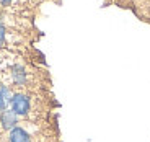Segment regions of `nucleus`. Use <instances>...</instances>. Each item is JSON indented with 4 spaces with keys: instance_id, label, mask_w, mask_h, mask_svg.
I'll return each mask as SVG.
<instances>
[{
    "instance_id": "obj_5",
    "label": "nucleus",
    "mask_w": 150,
    "mask_h": 142,
    "mask_svg": "<svg viewBox=\"0 0 150 142\" xmlns=\"http://www.w3.org/2000/svg\"><path fill=\"white\" fill-rule=\"evenodd\" d=\"M134 10L144 21H150V0H132Z\"/></svg>"
},
{
    "instance_id": "obj_1",
    "label": "nucleus",
    "mask_w": 150,
    "mask_h": 142,
    "mask_svg": "<svg viewBox=\"0 0 150 142\" xmlns=\"http://www.w3.org/2000/svg\"><path fill=\"white\" fill-rule=\"evenodd\" d=\"M31 80V74L28 70V67L21 62H15L11 64L10 69H8V83L11 87H16V88H26L30 85Z\"/></svg>"
},
{
    "instance_id": "obj_6",
    "label": "nucleus",
    "mask_w": 150,
    "mask_h": 142,
    "mask_svg": "<svg viewBox=\"0 0 150 142\" xmlns=\"http://www.w3.org/2000/svg\"><path fill=\"white\" fill-rule=\"evenodd\" d=\"M11 95L13 93L10 92V88L7 85H4V83H0V111L7 109V106L11 101Z\"/></svg>"
},
{
    "instance_id": "obj_3",
    "label": "nucleus",
    "mask_w": 150,
    "mask_h": 142,
    "mask_svg": "<svg viewBox=\"0 0 150 142\" xmlns=\"http://www.w3.org/2000/svg\"><path fill=\"white\" fill-rule=\"evenodd\" d=\"M36 139L38 137H34L33 132L21 124L15 126L7 134V142H36Z\"/></svg>"
},
{
    "instance_id": "obj_7",
    "label": "nucleus",
    "mask_w": 150,
    "mask_h": 142,
    "mask_svg": "<svg viewBox=\"0 0 150 142\" xmlns=\"http://www.w3.org/2000/svg\"><path fill=\"white\" fill-rule=\"evenodd\" d=\"M7 46V28L0 23V49Z\"/></svg>"
},
{
    "instance_id": "obj_8",
    "label": "nucleus",
    "mask_w": 150,
    "mask_h": 142,
    "mask_svg": "<svg viewBox=\"0 0 150 142\" xmlns=\"http://www.w3.org/2000/svg\"><path fill=\"white\" fill-rule=\"evenodd\" d=\"M11 4H13V0H0V5L2 7H10Z\"/></svg>"
},
{
    "instance_id": "obj_2",
    "label": "nucleus",
    "mask_w": 150,
    "mask_h": 142,
    "mask_svg": "<svg viewBox=\"0 0 150 142\" xmlns=\"http://www.w3.org/2000/svg\"><path fill=\"white\" fill-rule=\"evenodd\" d=\"M10 106H11V111L16 116L26 118V116L31 114V109H33V98L26 92H16V93L11 95Z\"/></svg>"
},
{
    "instance_id": "obj_4",
    "label": "nucleus",
    "mask_w": 150,
    "mask_h": 142,
    "mask_svg": "<svg viewBox=\"0 0 150 142\" xmlns=\"http://www.w3.org/2000/svg\"><path fill=\"white\" fill-rule=\"evenodd\" d=\"M20 124V116H16L11 109H4L0 111V131H11L15 126Z\"/></svg>"
}]
</instances>
